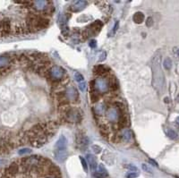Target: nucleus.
<instances>
[{"instance_id": "f257e3e1", "label": "nucleus", "mask_w": 179, "mask_h": 178, "mask_svg": "<svg viewBox=\"0 0 179 178\" xmlns=\"http://www.w3.org/2000/svg\"><path fill=\"white\" fill-rule=\"evenodd\" d=\"M152 69H153V84L159 91V89L163 86V81H164V75L162 73L161 67H160L159 57H157L154 58Z\"/></svg>"}, {"instance_id": "a211bd4d", "label": "nucleus", "mask_w": 179, "mask_h": 178, "mask_svg": "<svg viewBox=\"0 0 179 178\" xmlns=\"http://www.w3.org/2000/svg\"><path fill=\"white\" fill-rule=\"evenodd\" d=\"M143 170L146 171V172H151V169L146 164H143Z\"/></svg>"}, {"instance_id": "f3484780", "label": "nucleus", "mask_w": 179, "mask_h": 178, "mask_svg": "<svg viewBox=\"0 0 179 178\" xmlns=\"http://www.w3.org/2000/svg\"><path fill=\"white\" fill-rule=\"evenodd\" d=\"M90 47L91 48H92V49H94V48H96V45H97V43H96V40H94V39H92L91 40V42H90Z\"/></svg>"}, {"instance_id": "423d86ee", "label": "nucleus", "mask_w": 179, "mask_h": 178, "mask_svg": "<svg viewBox=\"0 0 179 178\" xmlns=\"http://www.w3.org/2000/svg\"><path fill=\"white\" fill-rule=\"evenodd\" d=\"M132 19H133V22L135 23L140 24V23H142L143 22V20H144V15H143V13H141V12H137V13L134 14Z\"/></svg>"}, {"instance_id": "9b49d317", "label": "nucleus", "mask_w": 179, "mask_h": 178, "mask_svg": "<svg viewBox=\"0 0 179 178\" xmlns=\"http://www.w3.org/2000/svg\"><path fill=\"white\" fill-rule=\"evenodd\" d=\"M80 159H81V165H82V167H83L84 171L87 172V171H88V166H87V162H86V160H85L82 157H80Z\"/></svg>"}, {"instance_id": "aec40b11", "label": "nucleus", "mask_w": 179, "mask_h": 178, "mask_svg": "<svg viewBox=\"0 0 179 178\" xmlns=\"http://www.w3.org/2000/svg\"><path fill=\"white\" fill-rule=\"evenodd\" d=\"M177 122H178V123H179V117H178V118H177Z\"/></svg>"}, {"instance_id": "2eb2a0df", "label": "nucleus", "mask_w": 179, "mask_h": 178, "mask_svg": "<svg viewBox=\"0 0 179 178\" xmlns=\"http://www.w3.org/2000/svg\"><path fill=\"white\" fill-rule=\"evenodd\" d=\"M31 152V150H28V149H24V150H19V154L20 155H24V154H28Z\"/></svg>"}, {"instance_id": "412c9836", "label": "nucleus", "mask_w": 179, "mask_h": 178, "mask_svg": "<svg viewBox=\"0 0 179 178\" xmlns=\"http://www.w3.org/2000/svg\"><path fill=\"white\" fill-rule=\"evenodd\" d=\"M176 178H179V177H177V176H176Z\"/></svg>"}, {"instance_id": "0eeeda50", "label": "nucleus", "mask_w": 179, "mask_h": 178, "mask_svg": "<svg viewBox=\"0 0 179 178\" xmlns=\"http://www.w3.org/2000/svg\"><path fill=\"white\" fill-rule=\"evenodd\" d=\"M126 178H136L139 176V173L138 172H130L128 174H126Z\"/></svg>"}, {"instance_id": "20e7f679", "label": "nucleus", "mask_w": 179, "mask_h": 178, "mask_svg": "<svg viewBox=\"0 0 179 178\" xmlns=\"http://www.w3.org/2000/svg\"><path fill=\"white\" fill-rule=\"evenodd\" d=\"M93 175L96 178H108V171H107V169L103 164H100L98 166V170L96 172H94Z\"/></svg>"}, {"instance_id": "f8f14e48", "label": "nucleus", "mask_w": 179, "mask_h": 178, "mask_svg": "<svg viewBox=\"0 0 179 178\" xmlns=\"http://www.w3.org/2000/svg\"><path fill=\"white\" fill-rule=\"evenodd\" d=\"M167 135L171 138V139H175V138H176V133L174 132V131H172V130H170V131H168V132H167Z\"/></svg>"}, {"instance_id": "1a4fd4ad", "label": "nucleus", "mask_w": 179, "mask_h": 178, "mask_svg": "<svg viewBox=\"0 0 179 178\" xmlns=\"http://www.w3.org/2000/svg\"><path fill=\"white\" fill-rule=\"evenodd\" d=\"M74 77H75V80H76L78 82H81V81H84L83 76H82L80 73H74Z\"/></svg>"}, {"instance_id": "6ab92c4d", "label": "nucleus", "mask_w": 179, "mask_h": 178, "mask_svg": "<svg viewBox=\"0 0 179 178\" xmlns=\"http://www.w3.org/2000/svg\"><path fill=\"white\" fill-rule=\"evenodd\" d=\"M150 162L151 163H152V165H154V166H158V164L155 162V161H153V160H150Z\"/></svg>"}, {"instance_id": "ddd939ff", "label": "nucleus", "mask_w": 179, "mask_h": 178, "mask_svg": "<svg viewBox=\"0 0 179 178\" xmlns=\"http://www.w3.org/2000/svg\"><path fill=\"white\" fill-rule=\"evenodd\" d=\"M78 87H79V89H80V90H81V92H84L85 88H86V86H85V82H84V81L79 82V85H78Z\"/></svg>"}, {"instance_id": "dca6fc26", "label": "nucleus", "mask_w": 179, "mask_h": 178, "mask_svg": "<svg viewBox=\"0 0 179 178\" xmlns=\"http://www.w3.org/2000/svg\"><path fill=\"white\" fill-rule=\"evenodd\" d=\"M100 57H101L99 58V61H100V62L105 60V58H106V52H105V51H101V52H100Z\"/></svg>"}, {"instance_id": "f03ea898", "label": "nucleus", "mask_w": 179, "mask_h": 178, "mask_svg": "<svg viewBox=\"0 0 179 178\" xmlns=\"http://www.w3.org/2000/svg\"><path fill=\"white\" fill-rule=\"evenodd\" d=\"M87 4H88L87 1H75L73 3V5L70 6L68 9L72 13H79L85 8V6Z\"/></svg>"}, {"instance_id": "6e6552de", "label": "nucleus", "mask_w": 179, "mask_h": 178, "mask_svg": "<svg viewBox=\"0 0 179 178\" xmlns=\"http://www.w3.org/2000/svg\"><path fill=\"white\" fill-rule=\"evenodd\" d=\"M171 64H172V62H171V60L169 58H166L165 59V61H164V66H165L166 69L169 70L171 68Z\"/></svg>"}, {"instance_id": "4468645a", "label": "nucleus", "mask_w": 179, "mask_h": 178, "mask_svg": "<svg viewBox=\"0 0 179 178\" xmlns=\"http://www.w3.org/2000/svg\"><path fill=\"white\" fill-rule=\"evenodd\" d=\"M152 24H153V20H152V18H151V17H149V18L147 19L146 25H147L148 27H151V26H152Z\"/></svg>"}, {"instance_id": "39448f33", "label": "nucleus", "mask_w": 179, "mask_h": 178, "mask_svg": "<svg viewBox=\"0 0 179 178\" xmlns=\"http://www.w3.org/2000/svg\"><path fill=\"white\" fill-rule=\"evenodd\" d=\"M87 162L90 165V167H91L92 170L95 171L96 168L98 167V161H97V158L94 155L92 154H88L87 155Z\"/></svg>"}, {"instance_id": "9d476101", "label": "nucleus", "mask_w": 179, "mask_h": 178, "mask_svg": "<svg viewBox=\"0 0 179 178\" xmlns=\"http://www.w3.org/2000/svg\"><path fill=\"white\" fill-rule=\"evenodd\" d=\"M92 149L93 152L96 153V154H99V153L101 152V148H100L99 145H92Z\"/></svg>"}, {"instance_id": "7ed1b4c3", "label": "nucleus", "mask_w": 179, "mask_h": 178, "mask_svg": "<svg viewBox=\"0 0 179 178\" xmlns=\"http://www.w3.org/2000/svg\"><path fill=\"white\" fill-rule=\"evenodd\" d=\"M54 155L56 159L58 162H63L64 160H65V158H67V149H62V150H58V149H55L54 151Z\"/></svg>"}]
</instances>
